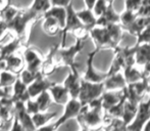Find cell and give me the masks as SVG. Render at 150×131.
<instances>
[{"label":"cell","instance_id":"obj_18","mask_svg":"<svg viewBox=\"0 0 150 131\" xmlns=\"http://www.w3.org/2000/svg\"><path fill=\"white\" fill-rule=\"evenodd\" d=\"M3 63L4 69L8 70L16 75H20L26 69V62H25L24 56H20V54H18V52L7 58Z\"/></svg>","mask_w":150,"mask_h":131},{"label":"cell","instance_id":"obj_26","mask_svg":"<svg viewBox=\"0 0 150 131\" xmlns=\"http://www.w3.org/2000/svg\"><path fill=\"white\" fill-rule=\"evenodd\" d=\"M135 60H136V64L139 66L144 67L146 64H148L150 62V43H143L137 45Z\"/></svg>","mask_w":150,"mask_h":131},{"label":"cell","instance_id":"obj_7","mask_svg":"<svg viewBox=\"0 0 150 131\" xmlns=\"http://www.w3.org/2000/svg\"><path fill=\"white\" fill-rule=\"evenodd\" d=\"M150 119V101H141L138 105V110L133 121L128 125L127 129L140 131L143 130V127L146 122Z\"/></svg>","mask_w":150,"mask_h":131},{"label":"cell","instance_id":"obj_52","mask_svg":"<svg viewBox=\"0 0 150 131\" xmlns=\"http://www.w3.org/2000/svg\"><path fill=\"white\" fill-rule=\"evenodd\" d=\"M147 79H148V81H149V83H150V75L148 76V77H147Z\"/></svg>","mask_w":150,"mask_h":131},{"label":"cell","instance_id":"obj_15","mask_svg":"<svg viewBox=\"0 0 150 131\" xmlns=\"http://www.w3.org/2000/svg\"><path fill=\"white\" fill-rule=\"evenodd\" d=\"M54 82H51L47 79V77L40 74L37 78L35 79V81H33L30 85L28 86L29 93H30L31 98H35L39 95L40 93H42L45 90H49V88L51 87V85Z\"/></svg>","mask_w":150,"mask_h":131},{"label":"cell","instance_id":"obj_11","mask_svg":"<svg viewBox=\"0 0 150 131\" xmlns=\"http://www.w3.org/2000/svg\"><path fill=\"white\" fill-rule=\"evenodd\" d=\"M82 77L78 71V67L71 68L69 74L63 81V85L67 88L71 98H78L81 90Z\"/></svg>","mask_w":150,"mask_h":131},{"label":"cell","instance_id":"obj_49","mask_svg":"<svg viewBox=\"0 0 150 131\" xmlns=\"http://www.w3.org/2000/svg\"><path fill=\"white\" fill-rule=\"evenodd\" d=\"M96 1H97V0H84V3H85V6L87 8L93 9V7H94Z\"/></svg>","mask_w":150,"mask_h":131},{"label":"cell","instance_id":"obj_16","mask_svg":"<svg viewBox=\"0 0 150 131\" xmlns=\"http://www.w3.org/2000/svg\"><path fill=\"white\" fill-rule=\"evenodd\" d=\"M49 92L52 96V100L56 105H65L67 103V101L71 98V95H69V90L63 85V83H53L51 85V87L49 88Z\"/></svg>","mask_w":150,"mask_h":131},{"label":"cell","instance_id":"obj_8","mask_svg":"<svg viewBox=\"0 0 150 131\" xmlns=\"http://www.w3.org/2000/svg\"><path fill=\"white\" fill-rule=\"evenodd\" d=\"M23 56L25 58L27 69L32 72H35V73L41 72L44 56L38 48L33 47V46H29V47L26 46L24 52H23Z\"/></svg>","mask_w":150,"mask_h":131},{"label":"cell","instance_id":"obj_21","mask_svg":"<svg viewBox=\"0 0 150 131\" xmlns=\"http://www.w3.org/2000/svg\"><path fill=\"white\" fill-rule=\"evenodd\" d=\"M11 98L13 99V101H24L26 103L27 100L31 98L30 93H29L28 85L25 84L24 82L21 80V78L18 77V80L16 81L14 85L12 86L11 90Z\"/></svg>","mask_w":150,"mask_h":131},{"label":"cell","instance_id":"obj_30","mask_svg":"<svg viewBox=\"0 0 150 131\" xmlns=\"http://www.w3.org/2000/svg\"><path fill=\"white\" fill-rule=\"evenodd\" d=\"M54 16L56 20L59 22L61 28H64L65 22H67V7H63V6H51L45 14H43V16Z\"/></svg>","mask_w":150,"mask_h":131},{"label":"cell","instance_id":"obj_14","mask_svg":"<svg viewBox=\"0 0 150 131\" xmlns=\"http://www.w3.org/2000/svg\"><path fill=\"white\" fill-rule=\"evenodd\" d=\"M58 46H59V44L52 46L49 49V51H48V53L44 56V61L41 68V73L45 77H49L50 75H52L59 68L57 61H56V49H57Z\"/></svg>","mask_w":150,"mask_h":131},{"label":"cell","instance_id":"obj_36","mask_svg":"<svg viewBox=\"0 0 150 131\" xmlns=\"http://www.w3.org/2000/svg\"><path fill=\"white\" fill-rule=\"evenodd\" d=\"M20 10H21V8L16 7V6H12V5H9L5 10H4V11H2L1 14H0V16H1V18L3 19L7 24H9V23L11 22L14 18H16V14L20 12Z\"/></svg>","mask_w":150,"mask_h":131},{"label":"cell","instance_id":"obj_29","mask_svg":"<svg viewBox=\"0 0 150 131\" xmlns=\"http://www.w3.org/2000/svg\"><path fill=\"white\" fill-rule=\"evenodd\" d=\"M18 77L20 75H16L8 70L3 69L2 71H0V87L11 89Z\"/></svg>","mask_w":150,"mask_h":131},{"label":"cell","instance_id":"obj_53","mask_svg":"<svg viewBox=\"0 0 150 131\" xmlns=\"http://www.w3.org/2000/svg\"><path fill=\"white\" fill-rule=\"evenodd\" d=\"M148 93H149V98H148V100L150 101V89H149V92H148Z\"/></svg>","mask_w":150,"mask_h":131},{"label":"cell","instance_id":"obj_20","mask_svg":"<svg viewBox=\"0 0 150 131\" xmlns=\"http://www.w3.org/2000/svg\"><path fill=\"white\" fill-rule=\"evenodd\" d=\"M24 46H26L24 42L16 37L12 40H10L8 43L0 46V60H1V62L3 63L6 58H9L12 54L16 53L20 50V48L24 47Z\"/></svg>","mask_w":150,"mask_h":131},{"label":"cell","instance_id":"obj_19","mask_svg":"<svg viewBox=\"0 0 150 131\" xmlns=\"http://www.w3.org/2000/svg\"><path fill=\"white\" fill-rule=\"evenodd\" d=\"M102 98V105H103V111H107L108 109H110L111 107H113L115 105H117V103H120V100H122L126 98V93L125 90H113V91H108L105 90L103 92V94L101 95Z\"/></svg>","mask_w":150,"mask_h":131},{"label":"cell","instance_id":"obj_45","mask_svg":"<svg viewBox=\"0 0 150 131\" xmlns=\"http://www.w3.org/2000/svg\"><path fill=\"white\" fill-rule=\"evenodd\" d=\"M71 2L73 0H51L52 6H63V7H67Z\"/></svg>","mask_w":150,"mask_h":131},{"label":"cell","instance_id":"obj_48","mask_svg":"<svg viewBox=\"0 0 150 131\" xmlns=\"http://www.w3.org/2000/svg\"><path fill=\"white\" fill-rule=\"evenodd\" d=\"M11 90H12V88H11ZM11 90L0 87V99H2L3 98H6V96H11V94H10V91H11Z\"/></svg>","mask_w":150,"mask_h":131},{"label":"cell","instance_id":"obj_32","mask_svg":"<svg viewBox=\"0 0 150 131\" xmlns=\"http://www.w3.org/2000/svg\"><path fill=\"white\" fill-rule=\"evenodd\" d=\"M106 28H107V30H108V33H109V35H110L115 45L117 47L122 39V34L125 32L124 28H122L120 23L110 24V25H108Z\"/></svg>","mask_w":150,"mask_h":131},{"label":"cell","instance_id":"obj_9","mask_svg":"<svg viewBox=\"0 0 150 131\" xmlns=\"http://www.w3.org/2000/svg\"><path fill=\"white\" fill-rule=\"evenodd\" d=\"M99 52L98 49L95 48L93 51L89 52L87 58V63H86V71L83 74L82 78L86 81L90 82H104V80L106 79L107 75L106 73H102V72H99L95 69L94 67V58L96 56V54Z\"/></svg>","mask_w":150,"mask_h":131},{"label":"cell","instance_id":"obj_27","mask_svg":"<svg viewBox=\"0 0 150 131\" xmlns=\"http://www.w3.org/2000/svg\"><path fill=\"white\" fill-rule=\"evenodd\" d=\"M57 113H48V112H39L37 114H34L32 116V119L35 124L36 129H42L44 126H46L47 124H49L54 118L56 117Z\"/></svg>","mask_w":150,"mask_h":131},{"label":"cell","instance_id":"obj_28","mask_svg":"<svg viewBox=\"0 0 150 131\" xmlns=\"http://www.w3.org/2000/svg\"><path fill=\"white\" fill-rule=\"evenodd\" d=\"M149 26H150V16H139L136 19V21L132 24V26L127 30V32L133 36H137L138 34H140L144 29H146Z\"/></svg>","mask_w":150,"mask_h":131},{"label":"cell","instance_id":"obj_31","mask_svg":"<svg viewBox=\"0 0 150 131\" xmlns=\"http://www.w3.org/2000/svg\"><path fill=\"white\" fill-rule=\"evenodd\" d=\"M124 76L126 78V81L128 84L136 83L144 79L145 76L143 72H140L134 67V66H129L124 69Z\"/></svg>","mask_w":150,"mask_h":131},{"label":"cell","instance_id":"obj_46","mask_svg":"<svg viewBox=\"0 0 150 131\" xmlns=\"http://www.w3.org/2000/svg\"><path fill=\"white\" fill-rule=\"evenodd\" d=\"M11 130H24V127H23V125L21 124V122L18 121V119L16 116L13 118V123H12Z\"/></svg>","mask_w":150,"mask_h":131},{"label":"cell","instance_id":"obj_25","mask_svg":"<svg viewBox=\"0 0 150 131\" xmlns=\"http://www.w3.org/2000/svg\"><path fill=\"white\" fill-rule=\"evenodd\" d=\"M138 105L139 103H136L132 100H129V99H127V98H126V100H125L122 119V121H124L125 125H126V128L128 127V125L133 121V119H134L135 116H136L137 110H138Z\"/></svg>","mask_w":150,"mask_h":131},{"label":"cell","instance_id":"obj_3","mask_svg":"<svg viewBox=\"0 0 150 131\" xmlns=\"http://www.w3.org/2000/svg\"><path fill=\"white\" fill-rule=\"evenodd\" d=\"M83 107V103H81L79 98H71L67 103L64 105V112L63 114L56 120L54 123H49L46 126H44L42 129H48V130H55L58 129L61 125L67 122L71 119H77L79 116L80 112Z\"/></svg>","mask_w":150,"mask_h":131},{"label":"cell","instance_id":"obj_40","mask_svg":"<svg viewBox=\"0 0 150 131\" xmlns=\"http://www.w3.org/2000/svg\"><path fill=\"white\" fill-rule=\"evenodd\" d=\"M136 37H137V42H136L137 45L143 43H150V26L147 27L146 29H144Z\"/></svg>","mask_w":150,"mask_h":131},{"label":"cell","instance_id":"obj_34","mask_svg":"<svg viewBox=\"0 0 150 131\" xmlns=\"http://www.w3.org/2000/svg\"><path fill=\"white\" fill-rule=\"evenodd\" d=\"M36 101L38 103V105H39V110L40 112H47L48 108L50 107L52 100V96L50 94L49 90H45L42 93H40L37 98H35Z\"/></svg>","mask_w":150,"mask_h":131},{"label":"cell","instance_id":"obj_5","mask_svg":"<svg viewBox=\"0 0 150 131\" xmlns=\"http://www.w3.org/2000/svg\"><path fill=\"white\" fill-rule=\"evenodd\" d=\"M104 91V82H90L82 78L81 90L78 98L83 105H87L90 101L100 98Z\"/></svg>","mask_w":150,"mask_h":131},{"label":"cell","instance_id":"obj_2","mask_svg":"<svg viewBox=\"0 0 150 131\" xmlns=\"http://www.w3.org/2000/svg\"><path fill=\"white\" fill-rule=\"evenodd\" d=\"M84 46H85V41L83 40H76V43L67 48H65V46L61 47L59 44L56 49V61L58 67H69V69L78 67L76 58L83 50Z\"/></svg>","mask_w":150,"mask_h":131},{"label":"cell","instance_id":"obj_51","mask_svg":"<svg viewBox=\"0 0 150 131\" xmlns=\"http://www.w3.org/2000/svg\"><path fill=\"white\" fill-rule=\"evenodd\" d=\"M107 2H108V3H113L115 0H107Z\"/></svg>","mask_w":150,"mask_h":131},{"label":"cell","instance_id":"obj_54","mask_svg":"<svg viewBox=\"0 0 150 131\" xmlns=\"http://www.w3.org/2000/svg\"><path fill=\"white\" fill-rule=\"evenodd\" d=\"M0 105H1V101H0Z\"/></svg>","mask_w":150,"mask_h":131},{"label":"cell","instance_id":"obj_43","mask_svg":"<svg viewBox=\"0 0 150 131\" xmlns=\"http://www.w3.org/2000/svg\"><path fill=\"white\" fill-rule=\"evenodd\" d=\"M138 14L140 16H150V0H142V5Z\"/></svg>","mask_w":150,"mask_h":131},{"label":"cell","instance_id":"obj_47","mask_svg":"<svg viewBox=\"0 0 150 131\" xmlns=\"http://www.w3.org/2000/svg\"><path fill=\"white\" fill-rule=\"evenodd\" d=\"M10 5V0H0V14Z\"/></svg>","mask_w":150,"mask_h":131},{"label":"cell","instance_id":"obj_6","mask_svg":"<svg viewBox=\"0 0 150 131\" xmlns=\"http://www.w3.org/2000/svg\"><path fill=\"white\" fill-rule=\"evenodd\" d=\"M90 38L92 39L95 48L100 50L105 49H112L115 50L117 46L115 45L110 35L108 33L106 27H99L96 26L90 30Z\"/></svg>","mask_w":150,"mask_h":131},{"label":"cell","instance_id":"obj_4","mask_svg":"<svg viewBox=\"0 0 150 131\" xmlns=\"http://www.w3.org/2000/svg\"><path fill=\"white\" fill-rule=\"evenodd\" d=\"M77 121L81 129L84 130L101 128L104 123L103 117H101V112L91 110L88 105H83L81 112L77 117Z\"/></svg>","mask_w":150,"mask_h":131},{"label":"cell","instance_id":"obj_10","mask_svg":"<svg viewBox=\"0 0 150 131\" xmlns=\"http://www.w3.org/2000/svg\"><path fill=\"white\" fill-rule=\"evenodd\" d=\"M67 22H65V26L62 29L61 33H62V38H61V43L60 46L61 47H64L65 46V39H67V36L69 33H71V31L75 30L77 27L81 26L82 22L80 21L79 16L77 14V10H75L73 5V2H71L69 5L67 6Z\"/></svg>","mask_w":150,"mask_h":131},{"label":"cell","instance_id":"obj_22","mask_svg":"<svg viewBox=\"0 0 150 131\" xmlns=\"http://www.w3.org/2000/svg\"><path fill=\"white\" fill-rule=\"evenodd\" d=\"M120 22V16L117 14V11L113 8V3H109L106 11L97 19V26L99 27H107L110 24Z\"/></svg>","mask_w":150,"mask_h":131},{"label":"cell","instance_id":"obj_33","mask_svg":"<svg viewBox=\"0 0 150 131\" xmlns=\"http://www.w3.org/2000/svg\"><path fill=\"white\" fill-rule=\"evenodd\" d=\"M120 24L122 25V27L124 28V30L127 32L129 28L132 26L133 23L136 21V19L139 16L138 12L132 11V10H128L125 9L122 14H120Z\"/></svg>","mask_w":150,"mask_h":131},{"label":"cell","instance_id":"obj_42","mask_svg":"<svg viewBox=\"0 0 150 131\" xmlns=\"http://www.w3.org/2000/svg\"><path fill=\"white\" fill-rule=\"evenodd\" d=\"M26 108L32 116H33L34 114H37L40 112L39 105H38V103L36 101L35 98H30L29 100H27L26 101Z\"/></svg>","mask_w":150,"mask_h":131},{"label":"cell","instance_id":"obj_37","mask_svg":"<svg viewBox=\"0 0 150 131\" xmlns=\"http://www.w3.org/2000/svg\"><path fill=\"white\" fill-rule=\"evenodd\" d=\"M71 34L73 36L76 38V40H83V41H86L88 37H90V30L85 27L84 25H81V26L77 27L75 30L71 31Z\"/></svg>","mask_w":150,"mask_h":131},{"label":"cell","instance_id":"obj_50","mask_svg":"<svg viewBox=\"0 0 150 131\" xmlns=\"http://www.w3.org/2000/svg\"><path fill=\"white\" fill-rule=\"evenodd\" d=\"M143 130H144V131H150V119L146 122V124L144 125V127H143Z\"/></svg>","mask_w":150,"mask_h":131},{"label":"cell","instance_id":"obj_1","mask_svg":"<svg viewBox=\"0 0 150 131\" xmlns=\"http://www.w3.org/2000/svg\"><path fill=\"white\" fill-rule=\"evenodd\" d=\"M39 16V14L33 11L31 8L21 9L16 18L8 24V31L13 34L16 38L22 40L27 46L33 25L37 22Z\"/></svg>","mask_w":150,"mask_h":131},{"label":"cell","instance_id":"obj_35","mask_svg":"<svg viewBox=\"0 0 150 131\" xmlns=\"http://www.w3.org/2000/svg\"><path fill=\"white\" fill-rule=\"evenodd\" d=\"M52 6L51 0H34L31 5V9L37 14L42 16Z\"/></svg>","mask_w":150,"mask_h":131},{"label":"cell","instance_id":"obj_12","mask_svg":"<svg viewBox=\"0 0 150 131\" xmlns=\"http://www.w3.org/2000/svg\"><path fill=\"white\" fill-rule=\"evenodd\" d=\"M14 111H16V117L23 125L24 130H36L35 124L32 119V115L29 113L26 108V103L16 101L14 103Z\"/></svg>","mask_w":150,"mask_h":131},{"label":"cell","instance_id":"obj_44","mask_svg":"<svg viewBox=\"0 0 150 131\" xmlns=\"http://www.w3.org/2000/svg\"><path fill=\"white\" fill-rule=\"evenodd\" d=\"M7 33H9V31H8V24L0 16V40L5 37Z\"/></svg>","mask_w":150,"mask_h":131},{"label":"cell","instance_id":"obj_17","mask_svg":"<svg viewBox=\"0 0 150 131\" xmlns=\"http://www.w3.org/2000/svg\"><path fill=\"white\" fill-rule=\"evenodd\" d=\"M128 86L124 74L119 72L117 74H112L106 77L104 80V87L105 90L113 91V90H122Z\"/></svg>","mask_w":150,"mask_h":131},{"label":"cell","instance_id":"obj_23","mask_svg":"<svg viewBox=\"0 0 150 131\" xmlns=\"http://www.w3.org/2000/svg\"><path fill=\"white\" fill-rule=\"evenodd\" d=\"M42 29L44 33L50 37L56 36L60 31H62L59 22L54 16H43V23H42Z\"/></svg>","mask_w":150,"mask_h":131},{"label":"cell","instance_id":"obj_38","mask_svg":"<svg viewBox=\"0 0 150 131\" xmlns=\"http://www.w3.org/2000/svg\"><path fill=\"white\" fill-rule=\"evenodd\" d=\"M40 74H41V72H40V73H35V72H32L26 68V69L20 74V78L25 84H27V85L29 86L32 82L35 81V79L40 75Z\"/></svg>","mask_w":150,"mask_h":131},{"label":"cell","instance_id":"obj_24","mask_svg":"<svg viewBox=\"0 0 150 131\" xmlns=\"http://www.w3.org/2000/svg\"><path fill=\"white\" fill-rule=\"evenodd\" d=\"M77 14L79 16L80 21L82 22V24L85 27H87L89 30L93 29L94 27L97 26V16H95L93 9H90V8H84L82 10H78Z\"/></svg>","mask_w":150,"mask_h":131},{"label":"cell","instance_id":"obj_41","mask_svg":"<svg viewBox=\"0 0 150 131\" xmlns=\"http://www.w3.org/2000/svg\"><path fill=\"white\" fill-rule=\"evenodd\" d=\"M142 5V0H125V9L138 12Z\"/></svg>","mask_w":150,"mask_h":131},{"label":"cell","instance_id":"obj_39","mask_svg":"<svg viewBox=\"0 0 150 131\" xmlns=\"http://www.w3.org/2000/svg\"><path fill=\"white\" fill-rule=\"evenodd\" d=\"M108 5H109V3L107 2V0H97L94 7H93V11H94L95 16H96L97 18L102 16V14L106 11Z\"/></svg>","mask_w":150,"mask_h":131},{"label":"cell","instance_id":"obj_13","mask_svg":"<svg viewBox=\"0 0 150 131\" xmlns=\"http://www.w3.org/2000/svg\"><path fill=\"white\" fill-rule=\"evenodd\" d=\"M0 127H3L4 124L9 123L10 121H13V118L16 116L14 111V101L11 96H6L0 99Z\"/></svg>","mask_w":150,"mask_h":131}]
</instances>
